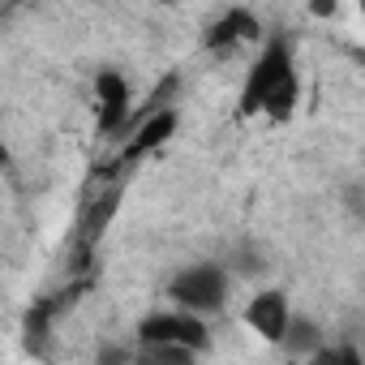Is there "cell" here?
Segmentation results:
<instances>
[{
    "mask_svg": "<svg viewBox=\"0 0 365 365\" xmlns=\"http://www.w3.org/2000/svg\"><path fill=\"white\" fill-rule=\"evenodd\" d=\"M297 103H301V73H297L292 43L288 39H271L258 52V61L250 65L245 82H241L237 112L241 116H262L271 125H284V120H292Z\"/></svg>",
    "mask_w": 365,
    "mask_h": 365,
    "instance_id": "1",
    "label": "cell"
},
{
    "mask_svg": "<svg viewBox=\"0 0 365 365\" xmlns=\"http://www.w3.org/2000/svg\"><path fill=\"white\" fill-rule=\"evenodd\" d=\"M138 339H142L150 352L172 356V361H190V356L207 352V344H211L202 314H194V309H185V305L146 314V318L138 322Z\"/></svg>",
    "mask_w": 365,
    "mask_h": 365,
    "instance_id": "2",
    "label": "cell"
},
{
    "mask_svg": "<svg viewBox=\"0 0 365 365\" xmlns=\"http://www.w3.org/2000/svg\"><path fill=\"white\" fill-rule=\"evenodd\" d=\"M168 297H172V305H185L207 318V314L224 309V301H228V271L215 262H194L180 275H172Z\"/></svg>",
    "mask_w": 365,
    "mask_h": 365,
    "instance_id": "3",
    "label": "cell"
},
{
    "mask_svg": "<svg viewBox=\"0 0 365 365\" xmlns=\"http://www.w3.org/2000/svg\"><path fill=\"white\" fill-rule=\"evenodd\" d=\"M241 318H245V327H250L258 339L284 344V335H288V327H292V305H288V297H284L279 288H262V292H254V297L245 301Z\"/></svg>",
    "mask_w": 365,
    "mask_h": 365,
    "instance_id": "4",
    "label": "cell"
},
{
    "mask_svg": "<svg viewBox=\"0 0 365 365\" xmlns=\"http://www.w3.org/2000/svg\"><path fill=\"white\" fill-rule=\"evenodd\" d=\"M129 108H133V91H129L125 73L103 69L95 78V125L103 133H120L125 120H129Z\"/></svg>",
    "mask_w": 365,
    "mask_h": 365,
    "instance_id": "5",
    "label": "cell"
},
{
    "mask_svg": "<svg viewBox=\"0 0 365 365\" xmlns=\"http://www.w3.org/2000/svg\"><path fill=\"white\" fill-rule=\"evenodd\" d=\"M176 125H180V116H176L172 108L150 112V116H146V120L129 133V142H125V163H138L142 155H150V150H159L163 142H172Z\"/></svg>",
    "mask_w": 365,
    "mask_h": 365,
    "instance_id": "6",
    "label": "cell"
},
{
    "mask_svg": "<svg viewBox=\"0 0 365 365\" xmlns=\"http://www.w3.org/2000/svg\"><path fill=\"white\" fill-rule=\"evenodd\" d=\"M250 39H258V18H254L250 9H228V14L207 31V48H211V52H232V48H241V43H250Z\"/></svg>",
    "mask_w": 365,
    "mask_h": 365,
    "instance_id": "7",
    "label": "cell"
},
{
    "mask_svg": "<svg viewBox=\"0 0 365 365\" xmlns=\"http://www.w3.org/2000/svg\"><path fill=\"white\" fill-rule=\"evenodd\" d=\"M309 14H318V18H331V14H335V0H309Z\"/></svg>",
    "mask_w": 365,
    "mask_h": 365,
    "instance_id": "8",
    "label": "cell"
},
{
    "mask_svg": "<svg viewBox=\"0 0 365 365\" xmlns=\"http://www.w3.org/2000/svg\"><path fill=\"white\" fill-rule=\"evenodd\" d=\"M155 5H172V0H155Z\"/></svg>",
    "mask_w": 365,
    "mask_h": 365,
    "instance_id": "9",
    "label": "cell"
},
{
    "mask_svg": "<svg viewBox=\"0 0 365 365\" xmlns=\"http://www.w3.org/2000/svg\"><path fill=\"white\" fill-rule=\"evenodd\" d=\"M356 5H361V14H365V0H356Z\"/></svg>",
    "mask_w": 365,
    "mask_h": 365,
    "instance_id": "10",
    "label": "cell"
},
{
    "mask_svg": "<svg viewBox=\"0 0 365 365\" xmlns=\"http://www.w3.org/2000/svg\"><path fill=\"white\" fill-rule=\"evenodd\" d=\"M9 5H22V0H9Z\"/></svg>",
    "mask_w": 365,
    "mask_h": 365,
    "instance_id": "11",
    "label": "cell"
}]
</instances>
